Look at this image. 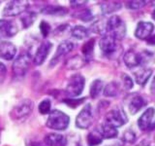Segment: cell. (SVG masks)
I'll return each instance as SVG.
<instances>
[{"instance_id":"cell-1","label":"cell","mask_w":155,"mask_h":146,"mask_svg":"<svg viewBox=\"0 0 155 146\" xmlns=\"http://www.w3.org/2000/svg\"><path fill=\"white\" fill-rule=\"evenodd\" d=\"M70 123V118L67 114L60 110H52L48 114L47 120V127L55 130H64L68 128Z\"/></svg>"},{"instance_id":"cell-2","label":"cell","mask_w":155,"mask_h":146,"mask_svg":"<svg viewBox=\"0 0 155 146\" xmlns=\"http://www.w3.org/2000/svg\"><path fill=\"white\" fill-rule=\"evenodd\" d=\"M34 108L33 101L29 99H25L14 106L12 111L10 112V116L14 121H23L30 115Z\"/></svg>"},{"instance_id":"cell-3","label":"cell","mask_w":155,"mask_h":146,"mask_svg":"<svg viewBox=\"0 0 155 146\" xmlns=\"http://www.w3.org/2000/svg\"><path fill=\"white\" fill-rule=\"evenodd\" d=\"M108 30L110 32L111 37H114L115 40H120L124 38L126 34V26L124 22L118 16H113L109 19L107 23Z\"/></svg>"},{"instance_id":"cell-4","label":"cell","mask_w":155,"mask_h":146,"mask_svg":"<svg viewBox=\"0 0 155 146\" xmlns=\"http://www.w3.org/2000/svg\"><path fill=\"white\" fill-rule=\"evenodd\" d=\"M84 85H85V79L84 76L81 74L73 75L69 79V81H68V84L65 90L67 96L70 97H75L80 96L84 89Z\"/></svg>"},{"instance_id":"cell-5","label":"cell","mask_w":155,"mask_h":146,"mask_svg":"<svg viewBox=\"0 0 155 146\" xmlns=\"http://www.w3.org/2000/svg\"><path fill=\"white\" fill-rule=\"evenodd\" d=\"M29 7L28 2L24 0H14L10 1L4 7L2 15L4 17H15L18 15H21L27 11Z\"/></svg>"},{"instance_id":"cell-6","label":"cell","mask_w":155,"mask_h":146,"mask_svg":"<svg viewBox=\"0 0 155 146\" xmlns=\"http://www.w3.org/2000/svg\"><path fill=\"white\" fill-rule=\"evenodd\" d=\"M31 62V57L28 54H21L13 63V73L15 77L21 78L26 74Z\"/></svg>"},{"instance_id":"cell-7","label":"cell","mask_w":155,"mask_h":146,"mask_svg":"<svg viewBox=\"0 0 155 146\" xmlns=\"http://www.w3.org/2000/svg\"><path fill=\"white\" fill-rule=\"evenodd\" d=\"M93 122V113L90 104H86L76 118V126L79 129H88Z\"/></svg>"},{"instance_id":"cell-8","label":"cell","mask_w":155,"mask_h":146,"mask_svg":"<svg viewBox=\"0 0 155 146\" xmlns=\"http://www.w3.org/2000/svg\"><path fill=\"white\" fill-rule=\"evenodd\" d=\"M126 122H127V117L120 109L110 110L105 118V123L114 127V128H119V127L125 125Z\"/></svg>"},{"instance_id":"cell-9","label":"cell","mask_w":155,"mask_h":146,"mask_svg":"<svg viewBox=\"0 0 155 146\" xmlns=\"http://www.w3.org/2000/svg\"><path fill=\"white\" fill-rule=\"evenodd\" d=\"M51 48H52V44L50 41H44L43 43H41L35 53V56L33 57L34 64L35 65L43 64V63L45 62V61L47 60Z\"/></svg>"},{"instance_id":"cell-10","label":"cell","mask_w":155,"mask_h":146,"mask_svg":"<svg viewBox=\"0 0 155 146\" xmlns=\"http://www.w3.org/2000/svg\"><path fill=\"white\" fill-rule=\"evenodd\" d=\"M153 30H154V26L152 23L140 22L137 26V28H136L135 35L137 38L142 39V40H144V39L147 40L151 36Z\"/></svg>"},{"instance_id":"cell-11","label":"cell","mask_w":155,"mask_h":146,"mask_svg":"<svg viewBox=\"0 0 155 146\" xmlns=\"http://www.w3.org/2000/svg\"><path fill=\"white\" fill-rule=\"evenodd\" d=\"M73 49H74V43H73V42L68 41V40L61 42L59 44V46H58V48H57L54 57H53L52 60L51 61V65L53 66L54 64H56V63L58 62V61H59L61 57L66 56L67 54H69L73 50Z\"/></svg>"},{"instance_id":"cell-12","label":"cell","mask_w":155,"mask_h":146,"mask_svg":"<svg viewBox=\"0 0 155 146\" xmlns=\"http://www.w3.org/2000/svg\"><path fill=\"white\" fill-rule=\"evenodd\" d=\"M17 54V48L12 42H0V58L5 61H11Z\"/></svg>"},{"instance_id":"cell-13","label":"cell","mask_w":155,"mask_h":146,"mask_svg":"<svg viewBox=\"0 0 155 146\" xmlns=\"http://www.w3.org/2000/svg\"><path fill=\"white\" fill-rule=\"evenodd\" d=\"M99 47L101 49V51L103 52L105 55H110V54H113L116 49L115 39L114 37H111L110 35H105L100 40Z\"/></svg>"},{"instance_id":"cell-14","label":"cell","mask_w":155,"mask_h":146,"mask_svg":"<svg viewBox=\"0 0 155 146\" xmlns=\"http://www.w3.org/2000/svg\"><path fill=\"white\" fill-rule=\"evenodd\" d=\"M154 117V109L149 107L144 111V113L138 120V126L142 130H147L150 128L152 124V119Z\"/></svg>"},{"instance_id":"cell-15","label":"cell","mask_w":155,"mask_h":146,"mask_svg":"<svg viewBox=\"0 0 155 146\" xmlns=\"http://www.w3.org/2000/svg\"><path fill=\"white\" fill-rule=\"evenodd\" d=\"M44 142L47 146H66L67 139L64 135L59 134H48L45 136Z\"/></svg>"},{"instance_id":"cell-16","label":"cell","mask_w":155,"mask_h":146,"mask_svg":"<svg viewBox=\"0 0 155 146\" xmlns=\"http://www.w3.org/2000/svg\"><path fill=\"white\" fill-rule=\"evenodd\" d=\"M123 61H124V63L126 64V66L129 68H133V67L140 65V63H142L143 57L139 53H136L134 51H128L124 55Z\"/></svg>"},{"instance_id":"cell-17","label":"cell","mask_w":155,"mask_h":146,"mask_svg":"<svg viewBox=\"0 0 155 146\" xmlns=\"http://www.w3.org/2000/svg\"><path fill=\"white\" fill-rule=\"evenodd\" d=\"M145 105V100L140 96H134L129 102V112L131 115H135Z\"/></svg>"},{"instance_id":"cell-18","label":"cell","mask_w":155,"mask_h":146,"mask_svg":"<svg viewBox=\"0 0 155 146\" xmlns=\"http://www.w3.org/2000/svg\"><path fill=\"white\" fill-rule=\"evenodd\" d=\"M18 33V26L15 22L12 21H4L2 27L1 35L4 37H13Z\"/></svg>"},{"instance_id":"cell-19","label":"cell","mask_w":155,"mask_h":146,"mask_svg":"<svg viewBox=\"0 0 155 146\" xmlns=\"http://www.w3.org/2000/svg\"><path fill=\"white\" fill-rule=\"evenodd\" d=\"M41 12L46 15H52V16H64L67 14V9L60 6H54V5H48L42 8Z\"/></svg>"},{"instance_id":"cell-20","label":"cell","mask_w":155,"mask_h":146,"mask_svg":"<svg viewBox=\"0 0 155 146\" xmlns=\"http://www.w3.org/2000/svg\"><path fill=\"white\" fill-rule=\"evenodd\" d=\"M103 135H102L101 131L99 130H94L90 131L87 135V144L89 146H96V145H99L102 143L103 141Z\"/></svg>"},{"instance_id":"cell-21","label":"cell","mask_w":155,"mask_h":146,"mask_svg":"<svg viewBox=\"0 0 155 146\" xmlns=\"http://www.w3.org/2000/svg\"><path fill=\"white\" fill-rule=\"evenodd\" d=\"M94 39H90L87 41L84 46H82V54L84 56V60L86 61H90L93 58V52H94Z\"/></svg>"},{"instance_id":"cell-22","label":"cell","mask_w":155,"mask_h":146,"mask_svg":"<svg viewBox=\"0 0 155 146\" xmlns=\"http://www.w3.org/2000/svg\"><path fill=\"white\" fill-rule=\"evenodd\" d=\"M101 134L103 135L104 138H107V139H110V138H114L117 136L118 134V131L116 130V128H114V127H111L108 124L104 123L101 127Z\"/></svg>"},{"instance_id":"cell-23","label":"cell","mask_w":155,"mask_h":146,"mask_svg":"<svg viewBox=\"0 0 155 146\" xmlns=\"http://www.w3.org/2000/svg\"><path fill=\"white\" fill-rule=\"evenodd\" d=\"M121 7H122V5H121L120 2H117V1H109L101 5L102 12L106 15L118 11L119 9H121Z\"/></svg>"},{"instance_id":"cell-24","label":"cell","mask_w":155,"mask_h":146,"mask_svg":"<svg viewBox=\"0 0 155 146\" xmlns=\"http://www.w3.org/2000/svg\"><path fill=\"white\" fill-rule=\"evenodd\" d=\"M152 74L151 69H140L136 73V82L140 86H144Z\"/></svg>"},{"instance_id":"cell-25","label":"cell","mask_w":155,"mask_h":146,"mask_svg":"<svg viewBox=\"0 0 155 146\" xmlns=\"http://www.w3.org/2000/svg\"><path fill=\"white\" fill-rule=\"evenodd\" d=\"M72 36L78 39V40H82L88 36V30L82 26H76L72 28L71 30Z\"/></svg>"},{"instance_id":"cell-26","label":"cell","mask_w":155,"mask_h":146,"mask_svg":"<svg viewBox=\"0 0 155 146\" xmlns=\"http://www.w3.org/2000/svg\"><path fill=\"white\" fill-rule=\"evenodd\" d=\"M119 92V86L116 82H110L105 87L104 89V96L108 97L116 96Z\"/></svg>"},{"instance_id":"cell-27","label":"cell","mask_w":155,"mask_h":146,"mask_svg":"<svg viewBox=\"0 0 155 146\" xmlns=\"http://www.w3.org/2000/svg\"><path fill=\"white\" fill-rule=\"evenodd\" d=\"M84 58L81 57L80 56H75L66 62V66L69 69H78L84 65Z\"/></svg>"},{"instance_id":"cell-28","label":"cell","mask_w":155,"mask_h":146,"mask_svg":"<svg viewBox=\"0 0 155 146\" xmlns=\"http://www.w3.org/2000/svg\"><path fill=\"white\" fill-rule=\"evenodd\" d=\"M37 16L36 14L34 12H25L22 14V16L21 18V23H22V26L24 28H27L33 24V23L35 22Z\"/></svg>"},{"instance_id":"cell-29","label":"cell","mask_w":155,"mask_h":146,"mask_svg":"<svg viewBox=\"0 0 155 146\" xmlns=\"http://www.w3.org/2000/svg\"><path fill=\"white\" fill-rule=\"evenodd\" d=\"M102 89H103V82L101 80H94L90 86V91H89L90 96L92 99H96L100 95Z\"/></svg>"},{"instance_id":"cell-30","label":"cell","mask_w":155,"mask_h":146,"mask_svg":"<svg viewBox=\"0 0 155 146\" xmlns=\"http://www.w3.org/2000/svg\"><path fill=\"white\" fill-rule=\"evenodd\" d=\"M51 102L48 99H44L40 102V104L38 106L39 112L42 115H46V114H50L51 113Z\"/></svg>"},{"instance_id":"cell-31","label":"cell","mask_w":155,"mask_h":146,"mask_svg":"<svg viewBox=\"0 0 155 146\" xmlns=\"http://www.w3.org/2000/svg\"><path fill=\"white\" fill-rule=\"evenodd\" d=\"M145 4H147V2L143 1V0H138V1H128L126 3V7L131 10H138L140 8L143 7Z\"/></svg>"},{"instance_id":"cell-32","label":"cell","mask_w":155,"mask_h":146,"mask_svg":"<svg viewBox=\"0 0 155 146\" xmlns=\"http://www.w3.org/2000/svg\"><path fill=\"white\" fill-rule=\"evenodd\" d=\"M122 139L125 141V142H128V143H133L134 141L136 140V134L133 130H127L125 131L123 136H122Z\"/></svg>"},{"instance_id":"cell-33","label":"cell","mask_w":155,"mask_h":146,"mask_svg":"<svg viewBox=\"0 0 155 146\" xmlns=\"http://www.w3.org/2000/svg\"><path fill=\"white\" fill-rule=\"evenodd\" d=\"M77 17L84 22H89L92 19V14L90 10H84L82 12H80Z\"/></svg>"},{"instance_id":"cell-34","label":"cell","mask_w":155,"mask_h":146,"mask_svg":"<svg viewBox=\"0 0 155 146\" xmlns=\"http://www.w3.org/2000/svg\"><path fill=\"white\" fill-rule=\"evenodd\" d=\"M122 82L123 86L126 90H131L133 88V80L131 79V77L128 76L127 74H122Z\"/></svg>"},{"instance_id":"cell-35","label":"cell","mask_w":155,"mask_h":146,"mask_svg":"<svg viewBox=\"0 0 155 146\" xmlns=\"http://www.w3.org/2000/svg\"><path fill=\"white\" fill-rule=\"evenodd\" d=\"M84 101V99H68L64 100V102H65L66 104H68L70 107H73V108H76L77 106H79Z\"/></svg>"},{"instance_id":"cell-36","label":"cell","mask_w":155,"mask_h":146,"mask_svg":"<svg viewBox=\"0 0 155 146\" xmlns=\"http://www.w3.org/2000/svg\"><path fill=\"white\" fill-rule=\"evenodd\" d=\"M40 30H41V33L43 34V36L47 37L48 35V33H50V31H51V26L47 22L43 21L40 23Z\"/></svg>"},{"instance_id":"cell-37","label":"cell","mask_w":155,"mask_h":146,"mask_svg":"<svg viewBox=\"0 0 155 146\" xmlns=\"http://www.w3.org/2000/svg\"><path fill=\"white\" fill-rule=\"evenodd\" d=\"M6 75H7V68L4 63L0 62V84L4 82Z\"/></svg>"},{"instance_id":"cell-38","label":"cell","mask_w":155,"mask_h":146,"mask_svg":"<svg viewBox=\"0 0 155 146\" xmlns=\"http://www.w3.org/2000/svg\"><path fill=\"white\" fill-rule=\"evenodd\" d=\"M70 3H71V5L73 7L78 8V7H81V6H82V5L86 4L87 1H71Z\"/></svg>"},{"instance_id":"cell-39","label":"cell","mask_w":155,"mask_h":146,"mask_svg":"<svg viewBox=\"0 0 155 146\" xmlns=\"http://www.w3.org/2000/svg\"><path fill=\"white\" fill-rule=\"evenodd\" d=\"M27 146H47L45 142H41V141H31L27 144Z\"/></svg>"},{"instance_id":"cell-40","label":"cell","mask_w":155,"mask_h":146,"mask_svg":"<svg viewBox=\"0 0 155 146\" xmlns=\"http://www.w3.org/2000/svg\"><path fill=\"white\" fill-rule=\"evenodd\" d=\"M150 92H151V94L155 95V76L153 77L152 83H151V85H150Z\"/></svg>"},{"instance_id":"cell-41","label":"cell","mask_w":155,"mask_h":146,"mask_svg":"<svg viewBox=\"0 0 155 146\" xmlns=\"http://www.w3.org/2000/svg\"><path fill=\"white\" fill-rule=\"evenodd\" d=\"M147 43L149 44V45H154V44H155V35L150 36L147 39Z\"/></svg>"},{"instance_id":"cell-42","label":"cell","mask_w":155,"mask_h":146,"mask_svg":"<svg viewBox=\"0 0 155 146\" xmlns=\"http://www.w3.org/2000/svg\"><path fill=\"white\" fill-rule=\"evenodd\" d=\"M4 21H5V19H0V34H1V31H2V27H3V24H4Z\"/></svg>"},{"instance_id":"cell-43","label":"cell","mask_w":155,"mask_h":146,"mask_svg":"<svg viewBox=\"0 0 155 146\" xmlns=\"http://www.w3.org/2000/svg\"><path fill=\"white\" fill-rule=\"evenodd\" d=\"M138 146H148V144L147 143V142H144V141H143L142 143H140Z\"/></svg>"},{"instance_id":"cell-44","label":"cell","mask_w":155,"mask_h":146,"mask_svg":"<svg viewBox=\"0 0 155 146\" xmlns=\"http://www.w3.org/2000/svg\"><path fill=\"white\" fill-rule=\"evenodd\" d=\"M151 17H152V19L155 21V9H154V11L152 12V15H151Z\"/></svg>"}]
</instances>
